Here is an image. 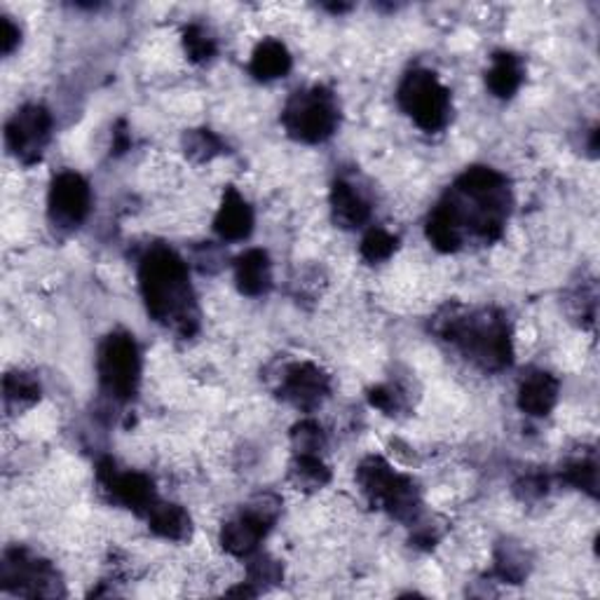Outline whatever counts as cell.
Masks as SVG:
<instances>
[{"label":"cell","instance_id":"1","mask_svg":"<svg viewBox=\"0 0 600 600\" xmlns=\"http://www.w3.org/2000/svg\"><path fill=\"white\" fill-rule=\"evenodd\" d=\"M509 207L512 190L505 173L493 167H470L430 211L424 232L441 254H455L467 235L491 244L505 232Z\"/></svg>","mask_w":600,"mask_h":600},{"label":"cell","instance_id":"19","mask_svg":"<svg viewBox=\"0 0 600 600\" xmlns=\"http://www.w3.org/2000/svg\"><path fill=\"white\" fill-rule=\"evenodd\" d=\"M524 62L514 52H495L493 64L486 73V85L497 99H512V96L524 85Z\"/></svg>","mask_w":600,"mask_h":600},{"label":"cell","instance_id":"12","mask_svg":"<svg viewBox=\"0 0 600 600\" xmlns=\"http://www.w3.org/2000/svg\"><path fill=\"white\" fill-rule=\"evenodd\" d=\"M277 394L282 401L292 403L294 409L313 413L331 394V378L313 361L288 364L282 373Z\"/></svg>","mask_w":600,"mask_h":600},{"label":"cell","instance_id":"18","mask_svg":"<svg viewBox=\"0 0 600 600\" xmlns=\"http://www.w3.org/2000/svg\"><path fill=\"white\" fill-rule=\"evenodd\" d=\"M292 66H294V60L288 48L282 41H275V38H265L263 43L256 45L254 54H251L249 71L256 81L270 83V81H277V77H284L288 71H292Z\"/></svg>","mask_w":600,"mask_h":600},{"label":"cell","instance_id":"6","mask_svg":"<svg viewBox=\"0 0 600 600\" xmlns=\"http://www.w3.org/2000/svg\"><path fill=\"white\" fill-rule=\"evenodd\" d=\"M397 102L422 131H439L451 120V92L428 69H413L403 75Z\"/></svg>","mask_w":600,"mask_h":600},{"label":"cell","instance_id":"23","mask_svg":"<svg viewBox=\"0 0 600 600\" xmlns=\"http://www.w3.org/2000/svg\"><path fill=\"white\" fill-rule=\"evenodd\" d=\"M495 575L502 582L520 585L528 577V558L512 541L499 545L495 551Z\"/></svg>","mask_w":600,"mask_h":600},{"label":"cell","instance_id":"27","mask_svg":"<svg viewBox=\"0 0 600 600\" xmlns=\"http://www.w3.org/2000/svg\"><path fill=\"white\" fill-rule=\"evenodd\" d=\"M181 43H183V52L188 54V60L192 64H207V62L214 60L217 52H219L217 38L198 24L186 27Z\"/></svg>","mask_w":600,"mask_h":600},{"label":"cell","instance_id":"2","mask_svg":"<svg viewBox=\"0 0 600 600\" xmlns=\"http://www.w3.org/2000/svg\"><path fill=\"white\" fill-rule=\"evenodd\" d=\"M139 288L148 315L171 328L181 338H190L200 328V313L192 296L186 261L167 246H152L139 265Z\"/></svg>","mask_w":600,"mask_h":600},{"label":"cell","instance_id":"3","mask_svg":"<svg viewBox=\"0 0 600 600\" xmlns=\"http://www.w3.org/2000/svg\"><path fill=\"white\" fill-rule=\"evenodd\" d=\"M434 331L486 373L505 371L514 361L512 328L497 309L449 307L434 322Z\"/></svg>","mask_w":600,"mask_h":600},{"label":"cell","instance_id":"20","mask_svg":"<svg viewBox=\"0 0 600 600\" xmlns=\"http://www.w3.org/2000/svg\"><path fill=\"white\" fill-rule=\"evenodd\" d=\"M146 520H148V528L162 539L183 541L190 537L192 520H190V514L181 505H171V502L158 499V505L146 514Z\"/></svg>","mask_w":600,"mask_h":600},{"label":"cell","instance_id":"28","mask_svg":"<svg viewBox=\"0 0 600 600\" xmlns=\"http://www.w3.org/2000/svg\"><path fill=\"white\" fill-rule=\"evenodd\" d=\"M292 446H294V453L322 455V451L326 446V434L322 430V424L315 420L296 422L294 430H292Z\"/></svg>","mask_w":600,"mask_h":600},{"label":"cell","instance_id":"4","mask_svg":"<svg viewBox=\"0 0 600 600\" xmlns=\"http://www.w3.org/2000/svg\"><path fill=\"white\" fill-rule=\"evenodd\" d=\"M357 483L376 509L387 512L401 524H418L422 499L415 481L397 472L390 462L378 455L366 457L357 467Z\"/></svg>","mask_w":600,"mask_h":600},{"label":"cell","instance_id":"33","mask_svg":"<svg viewBox=\"0 0 600 600\" xmlns=\"http://www.w3.org/2000/svg\"><path fill=\"white\" fill-rule=\"evenodd\" d=\"M129 146H131V137H129L127 123L120 120L118 125H115V129H113V152H115V155H120V152H125Z\"/></svg>","mask_w":600,"mask_h":600},{"label":"cell","instance_id":"14","mask_svg":"<svg viewBox=\"0 0 600 600\" xmlns=\"http://www.w3.org/2000/svg\"><path fill=\"white\" fill-rule=\"evenodd\" d=\"M214 230L223 242H242L254 230V209L235 186H228L214 217Z\"/></svg>","mask_w":600,"mask_h":600},{"label":"cell","instance_id":"11","mask_svg":"<svg viewBox=\"0 0 600 600\" xmlns=\"http://www.w3.org/2000/svg\"><path fill=\"white\" fill-rule=\"evenodd\" d=\"M50 139H52V115L41 104L22 106L6 125L8 150L27 167L41 162Z\"/></svg>","mask_w":600,"mask_h":600},{"label":"cell","instance_id":"5","mask_svg":"<svg viewBox=\"0 0 600 600\" xmlns=\"http://www.w3.org/2000/svg\"><path fill=\"white\" fill-rule=\"evenodd\" d=\"M340 123L336 94L324 87L296 90L282 110V125L292 139L301 144H324L331 139Z\"/></svg>","mask_w":600,"mask_h":600},{"label":"cell","instance_id":"17","mask_svg":"<svg viewBox=\"0 0 600 600\" xmlns=\"http://www.w3.org/2000/svg\"><path fill=\"white\" fill-rule=\"evenodd\" d=\"M328 200H331L334 223L343 230H357L371 221V204L352 183L336 181Z\"/></svg>","mask_w":600,"mask_h":600},{"label":"cell","instance_id":"21","mask_svg":"<svg viewBox=\"0 0 600 600\" xmlns=\"http://www.w3.org/2000/svg\"><path fill=\"white\" fill-rule=\"evenodd\" d=\"M288 478L294 486L305 493H317L331 483V470L326 467L322 455H303L294 453L292 464H288Z\"/></svg>","mask_w":600,"mask_h":600},{"label":"cell","instance_id":"7","mask_svg":"<svg viewBox=\"0 0 600 600\" xmlns=\"http://www.w3.org/2000/svg\"><path fill=\"white\" fill-rule=\"evenodd\" d=\"M96 371L106 394L118 401L134 399L141 382V352L134 336L127 331L106 336L96 357Z\"/></svg>","mask_w":600,"mask_h":600},{"label":"cell","instance_id":"32","mask_svg":"<svg viewBox=\"0 0 600 600\" xmlns=\"http://www.w3.org/2000/svg\"><path fill=\"white\" fill-rule=\"evenodd\" d=\"M22 41V31L12 22V17H0V52L3 56H10Z\"/></svg>","mask_w":600,"mask_h":600},{"label":"cell","instance_id":"25","mask_svg":"<svg viewBox=\"0 0 600 600\" xmlns=\"http://www.w3.org/2000/svg\"><path fill=\"white\" fill-rule=\"evenodd\" d=\"M183 150L190 160L211 162L225 150V144L211 129H190L183 134Z\"/></svg>","mask_w":600,"mask_h":600},{"label":"cell","instance_id":"22","mask_svg":"<svg viewBox=\"0 0 600 600\" xmlns=\"http://www.w3.org/2000/svg\"><path fill=\"white\" fill-rule=\"evenodd\" d=\"M41 399V380L27 371H12L3 378V401L10 413H19Z\"/></svg>","mask_w":600,"mask_h":600},{"label":"cell","instance_id":"24","mask_svg":"<svg viewBox=\"0 0 600 600\" xmlns=\"http://www.w3.org/2000/svg\"><path fill=\"white\" fill-rule=\"evenodd\" d=\"M560 478H564L568 486L585 491L591 497L598 495V462L596 455H582L577 460H570L564 470H560Z\"/></svg>","mask_w":600,"mask_h":600},{"label":"cell","instance_id":"16","mask_svg":"<svg viewBox=\"0 0 600 600\" xmlns=\"http://www.w3.org/2000/svg\"><path fill=\"white\" fill-rule=\"evenodd\" d=\"M235 282L240 294L256 298L270 292L273 286V263H270L267 251L249 249L235 259Z\"/></svg>","mask_w":600,"mask_h":600},{"label":"cell","instance_id":"26","mask_svg":"<svg viewBox=\"0 0 600 600\" xmlns=\"http://www.w3.org/2000/svg\"><path fill=\"white\" fill-rule=\"evenodd\" d=\"M399 249V238L392 235V232H387L385 228H371L369 232H366L364 240H361V246H359V254L366 263H385L390 261L394 256V251Z\"/></svg>","mask_w":600,"mask_h":600},{"label":"cell","instance_id":"15","mask_svg":"<svg viewBox=\"0 0 600 600\" xmlns=\"http://www.w3.org/2000/svg\"><path fill=\"white\" fill-rule=\"evenodd\" d=\"M558 380L547 371H530L518 385L516 403L520 413L530 418H545L554 411L558 401Z\"/></svg>","mask_w":600,"mask_h":600},{"label":"cell","instance_id":"29","mask_svg":"<svg viewBox=\"0 0 600 600\" xmlns=\"http://www.w3.org/2000/svg\"><path fill=\"white\" fill-rule=\"evenodd\" d=\"M284 570L275 558L267 554H251L249 556V585L254 587H275L282 582Z\"/></svg>","mask_w":600,"mask_h":600},{"label":"cell","instance_id":"9","mask_svg":"<svg viewBox=\"0 0 600 600\" xmlns=\"http://www.w3.org/2000/svg\"><path fill=\"white\" fill-rule=\"evenodd\" d=\"M282 512L277 495H259L221 528V547L235 558H249L256 554L265 535L273 530Z\"/></svg>","mask_w":600,"mask_h":600},{"label":"cell","instance_id":"13","mask_svg":"<svg viewBox=\"0 0 600 600\" xmlns=\"http://www.w3.org/2000/svg\"><path fill=\"white\" fill-rule=\"evenodd\" d=\"M92 209L90 183L77 171L56 173L48 192V211L54 225L77 228Z\"/></svg>","mask_w":600,"mask_h":600},{"label":"cell","instance_id":"30","mask_svg":"<svg viewBox=\"0 0 600 600\" xmlns=\"http://www.w3.org/2000/svg\"><path fill=\"white\" fill-rule=\"evenodd\" d=\"M369 403L385 415H397L403 409V397L392 385H378L369 390Z\"/></svg>","mask_w":600,"mask_h":600},{"label":"cell","instance_id":"10","mask_svg":"<svg viewBox=\"0 0 600 600\" xmlns=\"http://www.w3.org/2000/svg\"><path fill=\"white\" fill-rule=\"evenodd\" d=\"M96 483L115 505H120L137 516L146 514L158 505V491L150 476L141 472H120L113 457H102L96 464Z\"/></svg>","mask_w":600,"mask_h":600},{"label":"cell","instance_id":"8","mask_svg":"<svg viewBox=\"0 0 600 600\" xmlns=\"http://www.w3.org/2000/svg\"><path fill=\"white\" fill-rule=\"evenodd\" d=\"M0 587L12 596L27 598H56L66 593L62 577L50 560L35 556L24 547H14L3 554Z\"/></svg>","mask_w":600,"mask_h":600},{"label":"cell","instance_id":"31","mask_svg":"<svg viewBox=\"0 0 600 600\" xmlns=\"http://www.w3.org/2000/svg\"><path fill=\"white\" fill-rule=\"evenodd\" d=\"M547 488L549 478L545 474H530L516 483V493L520 499H539L541 495H547Z\"/></svg>","mask_w":600,"mask_h":600}]
</instances>
